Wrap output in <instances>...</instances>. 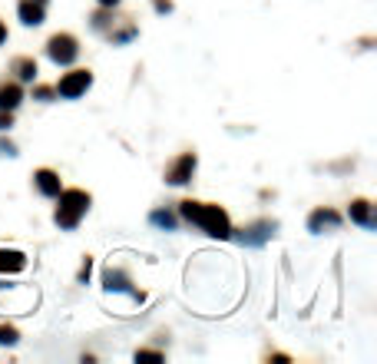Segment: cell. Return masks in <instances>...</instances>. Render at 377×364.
<instances>
[{
	"mask_svg": "<svg viewBox=\"0 0 377 364\" xmlns=\"http://www.w3.org/2000/svg\"><path fill=\"white\" fill-rule=\"evenodd\" d=\"M179 215L192 226H199L212 239H232V222H228V212L222 205H205V202L186 199L179 202Z\"/></svg>",
	"mask_w": 377,
	"mask_h": 364,
	"instance_id": "1",
	"label": "cell"
},
{
	"mask_svg": "<svg viewBox=\"0 0 377 364\" xmlns=\"http://www.w3.org/2000/svg\"><path fill=\"white\" fill-rule=\"evenodd\" d=\"M89 192H83V189H60L57 192V212H53V219H57V226L60 228H76L80 226V219L89 212Z\"/></svg>",
	"mask_w": 377,
	"mask_h": 364,
	"instance_id": "2",
	"label": "cell"
},
{
	"mask_svg": "<svg viewBox=\"0 0 377 364\" xmlns=\"http://www.w3.org/2000/svg\"><path fill=\"white\" fill-rule=\"evenodd\" d=\"M47 57H50L57 66H70V63L80 57V43H76L73 34H53L47 40Z\"/></svg>",
	"mask_w": 377,
	"mask_h": 364,
	"instance_id": "3",
	"label": "cell"
},
{
	"mask_svg": "<svg viewBox=\"0 0 377 364\" xmlns=\"http://www.w3.org/2000/svg\"><path fill=\"white\" fill-rule=\"evenodd\" d=\"M93 87V73L89 70H70V73L60 76V83H57V96H63V100H76V96H83L87 89Z\"/></svg>",
	"mask_w": 377,
	"mask_h": 364,
	"instance_id": "4",
	"label": "cell"
},
{
	"mask_svg": "<svg viewBox=\"0 0 377 364\" xmlns=\"http://www.w3.org/2000/svg\"><path fill=\"white\" fill-rule=\"evenodd\" d=\"M275 228H278V222H272V219H262V222H255V226H249V228H232V235L242 242V245H249V249H258V245H265V242L275 235Z\"/></svg>",
	"mask_w": 377,
	"mask_h": 364,
	"instance_id": "5",
	"label": "cell"
},
{
	"mask_svg": "<svg viewBox=\"0 0 377 364\" xmlns=\"http://www.w3.org/2000/svg\"><path fill=\"white\" fill-rule=\"evenodd\" d=\"M192 173H195V152H182L176 163L165 169V182L169 186H186L192 179Z\"/></svg>",
	"mask_w": 377,
	"mask_h": 364,
	"instance_id": "6",
	"label": "cell"
},
{
	"mask_svg": "<svg viewBox=\"0 0 377 364\" xmlns=\"http://www.w3.org/2000/svg\"><path fill=\"white\" fill-rule=\"evenodd\" d=\"M338 226H341V215L334 212V209H325V205L308 215V232H325V228L327 232H334Z\"/></svg>",
	"mask_w": 377,
	"mask_h": 364,
	"instance_id": "7",
	"label": "cell"
},
{
	"mask_svg": "<svg viewBox=\"0 0 377 364\" xmlns=\"http://www.w3.org/2000/svg\"><path fill=\"white\" fill-rule=\"evenodd\" d=\"M34 186L40 189V196L57 199V192L63 189V182H60V176H57L53 169H37V173H34Z\"/></svg>",
	"mask_w": 377,
	"mask_h": 364,
	"instance_id": "8",
	"label": "cell"
},
{
	"mask_svg": "<svg viewBox=\"0 0 377 364\" xmlns=\"http://www.w3.org/2000/svg\"><path fill=\"white\" fill-rule=\"evenodd\" d=\"M17 13H20V20H24L27 27H40L43 20H47V10H43V3H40V0H20Z\"/></svg>",
	"mask_w": 377,
	"mask_h": 364,
	"instance_id": "9",
	"label": "cell"
},
{
	"mask_svg": "<svg viewBox=\"0 0 377 364\" xmlns=\"http://www.w3.org/2000/svg\"><path fill=\"white\" fill-rule=\"evenodd\" d=\"M348 215H351V222H357V226H364V228H374V205L367 199H354L351 202V209H348Z\"/></svg>",
	"mask_w": 377,
	"mask_h": 364,
	"instance_id": "10",
	"label": "cell"
},
{
	"mask_svg": "<svg viewBox=\"0 0 377 364\" xmlns=\"http://www.w3.org/2000/svg\"><path fill=\"white\" fill-rule=\"evenodd\" d=\"M103 289L106 291H129L136 302H142V295L129 289V278H126V272H119V268H110V272L103 275Z\"/></svg>",
	"mask_w": 377,
	"mask_h": 364,
	"instance_id": "11",
	"label": "cell"
},
{
	"mask_svg": "<svg viewBox=\"0 0 377 364\" xmlns=\"http://www.w3.org/2000/svg\"><path fill=\"white\" fill-rule=\"evenodd\" d=\"M24 103V87L20 83H0V110H17Z\"/></svg>",
	"mask_w": 377,
	"mask_h": 364,
	"instance_id": "12",
	"label": "cell"
},
{
	"mask_svg": "<svg viewBox=\"0 0 377 364\" xmlns=\"http://www.w3.org/2000/svg\"><path fill=\"white\" fill-rule=\"evenodd\" d=\"M27 255L17 249H0V272H24Z\"/></svg>",
	"mask_w": 377,
	"mask_h": 364,
	"instance_id": "13",
	"label": "cell"
},
{
	"mask_svg": "<svg viewBox=\"0 0 377 364\" xmlns=\"http://www.w3.org/2000/svg\"><path fill=\"white\" fill-rule=\"evenodd\" d=\"M10 70L17 73L20 83H34V80H37V63L30 60V57H17V60L10 63Z\"/></svg>",
	"mask_w": 377,
	"mask_h": 364,
	"instance_id": "14",
	"label": "cell"
},
{
	"mask_svg": "<svg viewBox=\"0 0 377 364\" xmlns=\"http://www.w3.org/2000/svg\"><path fill=\"white\" fill-rule=\"evenodd\" d=\"M149 222H152V226H159V228H169V232L179 226V219L172 212H165V209H156V212L149 215Z\"/></svg>",
	"mask_w": 377,
	"mask_h": 364,
	"instance_id": "15",
	"label": "cell"
},
{
	"mask_svg": "<svg viewBox=\"0 0 377 364\" xmlns=\"http://www.w3.org/2000/svg\"><path fill=\"white\" fill-rule=\"evenodd\" d=\"M17 341H20V335H17V328L0 325V344H17Z\"/></svg>",
	"mask_w": 377,
	"mask_h": 364,
	"instance_id": "16",
	"label": "cell"
},
{
	"mask_svg": "<svg viewBox=\"0 0 377 364\" xmlns=\"http://www.w3.org/2000/svg\"><path fill=\"white\" fill-rule=\"evenodd\" d=\"M53 96H57V89L53 87H34V100H53Z\"/></svg>",
	"mask_w": 377,
	"mask_h": 364,
	"instance_id": "17",
	"label": "cell"
},
{
	"mask_svg": "<svg viewBox=\"0 0 377 364\" xmlns=\"http://www.w3.org/2000/svg\"><path fill=\"white\" fill-rule=\"evenodd\" d=\"M13 126V113L10 110H0V133H3V129H10Z\"/></svg>",
	"mask_w": 377,
	"mask_h": 364,
	"instance_id": "18",
	"label": "cell"
},
{
	"mask_svg": "<svg viewBox=\"0 0 377 364\" xmlns=\"http://www.w3.org/2000/svg\"><path fill=\"white\" fill-rule=\"evenodd\" d=\"M136 361H163L159 351H136Z\"/></svg>",
	"mask_w": 377,
	"mask_h": 364,
	"instance_id": "19",
	"label": "cell"
},
{
	"mask_svg": "<svg viewBox=\"0 0 377 364\" xmlns=\"http://www.w3.org/2000/svg\"><path fill=\"white\" fill-rule=\"evenodd\" d=\"M0 156H17V146L10 139H0Z\"/></svg>",
	"mask_w": 377,
	"mask_h": 364,
	"instance_id": "20",
	"label": "cell"
},
{
	"mask_svg": "<svg viewBox=\"0 0 377 364\" xmlns=\"http://www.w3.org/2000/svg\"><path fill=\"white\" fill-rule=\"evenodd\" d=\"M89 272H93V259L83 262V268H80V282H89Z\"/></svg>",
	"mask_w": 377,
	"mask_h": 364,
	"instance_id": "21",
	"label": "cell"
},
{
	"mask_svg": "<svg viewBox=\"0 0 377 364\" xmlns=\"http://www.w3.org/2000/svg\"><path fill=\"white\" fill-rule=\"evenodd\" d=\"M116 3H119V0H100V7H103V10H113Z\"/></svg>",
	"mask_w": 377,
	"mask_h": 364,
	"instance_id": "22",
	"label": "cell"
},
{
	"mask_svg": "<svg viewBox=\"0 0 377 364\" xmlns=\"http://www.w3.org/2000/svg\"><path fill=\"white\" fill-rule=\"evenodd\" d=\"M3 40H7V27L0 24V43H3Z\"/></svg>",
	"mask_w": 377,
	"mask_h": 364,
	"instance_id": "23",
	"label": "cell"
}]
</instances>
